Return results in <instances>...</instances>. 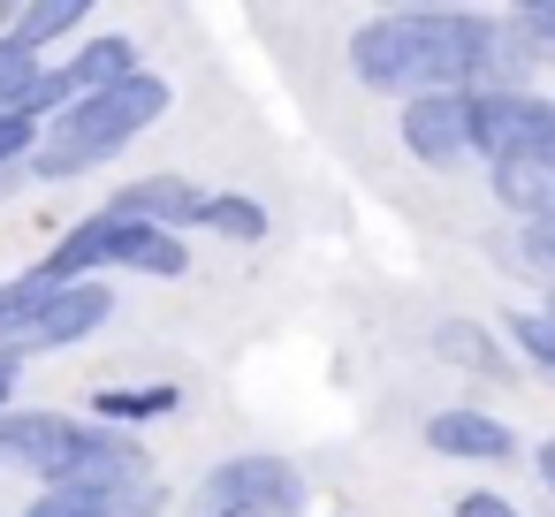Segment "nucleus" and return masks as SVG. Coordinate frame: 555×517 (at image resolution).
<instances>
[{"label": "nucleus", "instance_id": "412c9836", "mask_svg": "<svg viewBox=\"0 0 555 517\" xmlns=\"http://www.w3.org/2000/svg\"><path fill=\"white\" fill-rule=\"evenodd\" d=\"M532 479L547 487V502H555V434L547 441H532Z\"/></svg>", "mask_w": 555, "mask_h": 517}, {"label": "nucleus", "instance_id": "1a4fd4ad", "mask_svg": "<svg viewBox=\"0 0 555 517\" xmlns=\"http://www.w3.org/2000/svg\"><path fill=\"white\" fill-rule=\"evenodd\" d=\"M434 358L441 365H456V373H472V380H494V388H509L525 365H517V350H509V335L502 327H487V320H464V312H449V320H434Z\"/></svg>", "mask_w": 555, "mask_h": 517}, {"label": "nucleus", "instance_id": "393cba45", "mask_svg": "<svg viewBox=\"0 0 555 517\" xmlns=\"http://www.w3.org/2000/svg\"><path fill=\"white\" fill-rule=\"evenodd\" d=\"M547 92H555V77H547Z\"/></svg>", "mask_w": 555, "mask_h": 517}, {"label": "nucleus", "instance_id": "f8f14e48", "mask_svg": "<svg viewBox=\"0 0 555 517\" xmlns=\"http://www.w3.org/2000/svg\"><path fill=\"white\" fill-rule=\"evenodd\" d=\"M487 191H494V206L509 214V229L555 221V168H547V160H509V168H487Z\"/></svg>", "mask_w": 555, "mask_h": 517}, {"label": "nucleus", "instance_id": "6ab92c4d", "mask_svg": "<svg viewBox=\"0 0 555 517\" xmlns=\"http://www.w3.org/2000/svg\"><path fill=\"white\" fill-rule=\"evenodd\" d=\"M449 517H525V509H517L502 487H464V494L449 502Z\"/></svg>", "mask_w": 555, "mask_h": 517}, {"label": "nucleus", "instance_id": "39448f33", "mask_svg": "<svg viewBox=\"0 0 555 517\" xmlns=\"http://www.w3.org/2000/svg\"><path fill=\"white\" fill-rule=\"evenodd\" d=\"M396 138H403V153L418 160V168H464V160H479L472 153V92H426V100H403V115H396Z\"/></svg>", "mask_w": 555, "mask_h": 517}, {"label": "nucleus", "instance_id": "4be33fe9", "mask_svg": "<svg viewBox=\"0 0 555 517\" xmlns=\"http://www.w3.org/2000/svg\"><path fill=\"white\" fill-rule=\"evenodd\" d=\"M16 373H24V358H16L9 342H0V396H16Z\"/></svg>", "mask_w": 555, "mask_h": 517}, {"label": "nucleus", "instance_id": "9d476101", "mask_svg": "<svg viewBox=\"0 0 555 517\" xmlns=\"http://www.w3.org/2000/svg\"><path fill=\"white\" fill-rule=\"evenodd\" d=\"M206 198L214 191H198L191 176H138V183H122L115 198H107V214H122V221H145V229H198V214H206Z\"/></svg>", "mask_w": 555, "mask_h": 517}, {"label": "nucleus", "instance_id": "f257e3e1", "mask_svg": "<svg viewBox=\"0 0 555 517\" xmlns=\"http://www.w3.org/2000/svg\"><path fill=\"white\" fill-rule=\"evenodd\" d=\"M176 107V85L168 77H130V85H115V92H92V100H77L62 122H47V138H39V153H31V183H77V176H100L107 160H122L160 115Z\"/></svg>", "mask_w": 555, "mask_h": 517}, {"label": "nucleus", "instance_id": "20e7f679", "mask_svg": "<svg viewBox=\"0 0 555 517\" xmlns=\"http://www.w3.org/2000/svg\"><path fill=\"white\" fill-rule=\"evenodd\" d=\"M100 418H69V411H0V464H16L47 487H69L77 464L92 456Z\"/></svg>", "mask_w": 555, "mask_h": 517}, {"label": "nucleus", "instance_id": "7ed1b4c3", "mask_svg": "<svg viewBox=\"0 0 555 517\" xmlns=\"http://www.w3.org/2000/svg\"><path fill=\"white\" fill-rule=\"evenodd\" d=\"M472 153L479 168L547 160L555 168V92H472Z\"/></svg>", "mask_w": 555, "mask_h": 517}, {"label": "nucleus", "instance_id": "6e6552de", "mask_svg": "<svg viewBox=\"0 0 555 517\" xmlns=\"http://www.w3.org/2000/svg\"><path fill=\"white\" fill-rule=\"evenodd\" d=\"M130 244H138V221H122V214H107V206H100V214H85V221H77V229L39 259V267H47L54 282H100L107 267H122V259H130Z\"/></svg>", "mask_w": 555, "mask_h": 517}, {"label": "nucleus", "instance_id": "ddd939ff", "mask_svg": "<svg viewBox=\"0 0 555 517\" xmlns=\"http://www.w3.org/2000/svg\"><path fill=\"white\" fill-rule=\"evenodd\" d=\"M176 411H183V388H176V380H130V388H92V418H100V426H122V434L153 426V418H176Z\"/></svg>", "mask_w": 555, "mask_h": 517}, {"label": "nucleus", "instance_id": "423d86ee", "mask_svg": "<svg viewBox=\"0 0 555 517\" xmlns=\"http://www.w3.org/2000/svg\"><path fill=\"white\" fill-rule=\"evenodd\" d=\"M107 320H115V289H107V282H62V289H54V305H47L31 327H16V335H9V350L31 365V358H54V350L92 342Z\"/></svg>", "mask_w": 555, "mask_h": 517}, {"label": "nucleus", "instance_id": "4468645a", "mask_svg": "<svg viewBox=\"0 0 555 517\" xmlns=\"http://www.w3.org/2000/svg\"><path fill=\"white\" fill-rule=\"evenodd\" d=\"M85 24H92L85 0H31V9H0V31L24 39L31 54H47L54 39H69V31H85Z\"/></svg>", "mask_w": 555, "mask_h": 517}, {"label": "nucleus", "instance_id": "2eb2a0df", "mask_svg": "<svg viewBox=\"0 0 555 517\" xmlns=\"http://www.w3.org/2000/svg\"><path fill=\"white\" fill-rule=\"evenodd\" d=\"M494 267H509V274H525V282H540V289H555V221H532V229H494Z\"/></svg>", "mask_w": 555, "mask_h": 517}, {"label": "nucleus", "instance_id": "b1692460", "mask_svg": "<svg viewBox=\"0 0 555 517\" xmlns=\"http://www.w3.org/2000/svg\"><path fill=\"white\" fill-rule=\"evenodd\" d=\"M0 411H16V403H9V396H0Z\"/></svg>", "mask_w": 555, "mask_h": 517}, {"label": "nucleus", "instance_id": "aec40b11", "mask_svg": "<svg viewBox=\"0 0 555 517\" xmlns=\"http://www.w3.org/2000/svg\"><path fill=\"white\" fill-rule=\"evenodd\" d=\"M160 509H168V479H145V487L107 502V517H160Z\"/></svg>", "mask_w": 555, "mask_h": 517}, {"label": "nucleus", "instance_id": "5701e85b", "mask_svg": "<svg viewBox=\"0 0 555 517\" xmlns=\"http://www.w3.org/2000/svg\"><path fill=\"white\" fill-rule=\"evenodd\" d=\"M16 183H31V176H24V168H16V176H0V198H9V191H16Z\"/></svg>", "mask_w": 555, "mask_h": 517}, {"label": "nucleus", "instance_id": "9b49d317", "mask_svg": "<svg viewBox=\"0 0 555 517\" xmlns=\"http://www.w3.org/2000/svg\"><path fill=\"white\" fill-rule=\"evenodd\" d=\"M62 77L77 85V100H92V92H115V85L145 77V47H138L130 31H100V39H85V47L62 62Z\"/></svg>", "mask_w": 555, "mask_h": 517}, {"label": "nucleus", "instance_id": "a211bd4d", "mask_svg": "<svg viewBox=\"0 0 555 517\" xmlns=\"http://www.w3.org/2000/svg\"><path fill=\"white\" fill-rule=\"evenodd\" d=\"M509 24L540 47V62H547V77H555V0H525V9H509Z\"/></svg>", "mask_w": 555, "mask_h": 517}, {"label": "nucleus", "instance_id": "0eeeda50", "mask_svg": "<svg viewBox=\"0 0 555 517\" xmlns=\"http://www.w3.org/2000/svg\"><path fill=\"white\" fill-rule=\"evenodd\" d=\"M426 449L449 456V464H517L525 456L517 426L494 418V411H479V403H441L426 418Z\"/></svg>", "mask_w": 555, "mask_h": 517}, {"label": "nucleus", "instance_id": "dca6fc26", "mask_svg": "<svg viewBox=\"0 0 555 517\" xmlns=\"http://www.w3.org/2000/svg\"><path fill=\"white\" fill-rule=\"evenodd\" d=\"M198 229H206V236H221V244H267V236H274L267 206H259V198H244V191H214V198H206V214H198Z\"/></svg>", "mask_w": 555, "mask_h": 517}, {"label": "nucleus", "instance_id": "f03ea898", "mask_svg": "<svg viewBox=\"0 0 555 517\" xmlns=\"http://www.w3.org/2000/svg\"><path fill=\"white\" fill-rule=\"evenodd\" d=\"M312 509V487L289 456L274 449H244V456H221L198 494H191V517H305Z\"/></svg>", "mask_w": 555, "mask_h": 517}, {"label": "nucleus", "instance_id": "f3484780", "mask_svg": "<svg viewBox=\"0 0 555 517\" xmlns=\"http://www.w3.org/2000/svg\"><path fill=\"white\" fill-rule=\"evenodd\" d=\"M115 494H92V487H39L24 502V517H107Z\"/></svg>", "mask_w": 555, "mask_h": 517}]
</instances>
